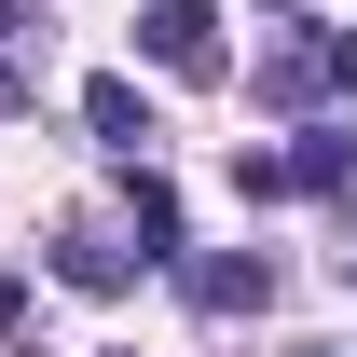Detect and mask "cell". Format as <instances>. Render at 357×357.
Wrapping results in <instances>:
<instances>
[{"instance_id": "obj_1", "label": "cell", "mask_w": 357, "mask_h": 357, "mask_svg": "<svg viewBox=\"0 0 357 357\" xmlns=\"http://www.w3.org/2000/svg\"><path fill=\"white\" fill-rule=\"evenodd\" d=\"M248 83L275 110H316V96H357V28H289V42L248 55Z\"/></svg>"}, {"instance_id": "obj_2", "label": "cell", "mask_w": 357, "mask_h": 357, "mask_svg": "<svg viewBox=\"0 0 357 357\" xmlns=\"http://www.w3.org/2000/svg\"><path fill=\"white\" fill-rule=\"evenodd\" d=\"M137 55L165 83H220V0H137Z\"/></svg>"}, {"instance_id": "obj_3", "label": "cell", "mask_w": 357, "mask_h": 357, "mask_svg": "<svg viewBox=\"0 0 357 357\" xmlns=\"http://www.w3.org/2000/svg\"><path fill=\"white\" fill-rule=\"evenodd\" d=\"M178 289H192L206 316H261V303H275V261H261V248H234V261H178Z\"/></svg>"}, {"instance_id": "obj_4", "label": "cell", "mask_w": 357, "mask_h": 357, "mask_svg": "<svg viewBox=\"0 0 357 357\" xmlns=\"http://www.w3.org/2000/svg\"><path fill=\"white\" fill-rule=\"evenodd\" d=\"M83 137H96V151H124V165H137V151H151V96H137L124 69H96V83H83Z\"/></svg>"}, {"instance_id": "obj_5", "label": "cell", "mask_w": 357, "mask_h": 357, "mask_svg": "<svg viewBox=\"0 0 357 357\" xmlns=\"http://www.w3.org/2000/svg\"><path fill=\"white\" fill-rule=\"evenodd\" d=\"M289 178H303V192H344L357 178V124H303L289 137Z\"/></svg>"}, {"instance_id": "obj_6", "label": "cell", "mask_w": 357, "mask_h": 357, "mask_svg": "<svg viewBox=\"0 0 357 357\" xmlns=\"http://www.w3.org/2000/svg\"><path fill=\"white\" fill-rule=\"evenodd\" d=\"M137 261L178 275V192H165V178H137Z\"/></svg>"}, {"instance_id": "obj_7", "label": "cell", "mask_w": 357, "mask_h": 357, "mask_svg": "<svg viewBox=\"0 0 357 357\" xmlns=\"http://www.w3.org/2000/svg\"><path fill=\"white\" fill-rule=\"evenodd\" d=\"M55 275H69V289H96V303H110V289H124V275H151V261H137V248H83V234H69V248H55Z\"/></svg>"}, {"instance_id": "obj_8", "label": "cell", "mask_w": 357, "mask_h": 357, "mask_svg": "<svg viewBox=\"0 0 357 357\" xmlns=\"http://www.w3.org/2000/svg\"><path fill=\"white\" fill-rule=\"evenodd\" d=\"M234 192H248V206H289L303 178H289V151H234Z\"/></svg>"}, {"instance_id": "obj_9", "label": "cell", "mask_w": 357, "mask_h": 357, "mask_svg": "<svg viewBox=\"0 0 357 357\" xmlns=\"http://www.w3.org/2000/svg\"><path fill=\"white\" fill-rule=\"evenodd\" d=\"M42 28H55L42 0H0V55H42Z\"/></svg>"}, {"instance_id": "obj_10", "label": "cell", "mask_w": 357, "mask_h": 357, "mask_svg": "<svg viewBox=\"0 0 357 357\" xmlns=\"http://www.w3.org/2000/svg\"><path fill=\"white\" fill-rule=\"evenodd\" d=\"M28 96H42V55H0V124H14Z\"/></svg>"}, {"instance_id": "obj_11", "label": "cell", "mask_w": 357, "mask_h": 357, "mask_svg": "<svg viewBox=\"0 0 357 357\" xmlns=\"http://www.w3.org/2000/svg\"><path fill=\"white\" fill-rule=\"evenodd\" d=\"M14 330H28V289H14V275H0V344H14Z\"/></svg>"}, {"instance_id": "obj_12", "label": "cell", "mask_w": 357, "mask_h": 357, "mask_svg": "<svg viewBox=\"0 0 357 357\" xmlns=\"http://www.w3.org/2000/svg\"><path fill=\"white\" fill-rule=\"evenodd\" d=\"M344 275H357V248H344Z\"/></svg>"}]
</instances>
